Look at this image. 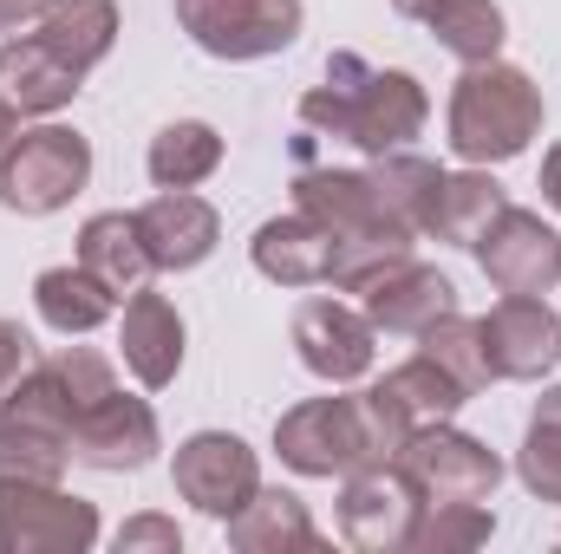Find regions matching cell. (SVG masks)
I'll return each instance as SVG.
<instances>
[{
	"label": "cell",
	"mask_w": 561,
	"mask_h": 554,
	"mask_svg": "<svg viewBox=\"0 0 561 554\" xmlns=\"http://www.w3.org/2000/svg\"><path fill=\"white\" fill-rule=\"evenodd\" d=\"M516 476L529 483V496L561 503V385H549L536 399V412H529V437H523Z\"/></svg>",
	"instance_id": "28"
},
{
	"label": "cell",
	"mask_w": 561,
	"mask_h": 554,
	"mask_svg": "<svg viewBox=\"0 0 561 554\" xmlns=\"http://www.w3.org/2000/svg\"><path fill=\"white\" fill-rule=\"evenodd\" d=\"M419 516H424V496L399 463H366V470H353L346 489H340V535L366 554L412 549Z\"/></svg>",
	"instance_id": "10"
},
{
	"label": "cell",
	"mask_w": 561,
	"mask_h": 554,
	"mask_svg": "<svg viewBox=\"0 0 561 554\" xmlns=\"http://www.w3.org/2000/svg\"><path fill=\"white\" fill-rule=\"evenodd\" d=\"M66 463H72V443L66 437L0 417V483H59Z\"/></svg>",
	"instance_id": "29"
},
{
	"label": "cell",
	"mask_w": 561,
	"mask_h": 554,
	"mask_svg": "<svg viewBox=\"0 0 561 554\" xmlns=\"http://www.w3.org/2000/svg\"><path fill=\"white\" fill-rule=\"evenodd\" d=\"M229 549L242 554H280V549H320V529L294 489H255L229 516Z\"/></svg>",
	"instance_id": "20"
},
{
	"label": "cell",
	"mask_w": 561,
	"mask_h": 554,
	"mask_svg": "<svg viewBox=\"0 0 561 554\" xmlns=\"http://www.w3.org/2000/svg\"><path fill=\"white\" fill-rule=\"evenodd\" d=\"M150 183L157 189H196L203 176H216V163H222V138H216V125H203V118H176V125H163L157 138H150Z\"/></svg>",
	"instance_id": "24"
},
{
	"label": "cell",
	"mask_w": 561,
	"mask_h": 554,
	"mask_svg": "<svg viewBox=\"0 0 561 554\" xmlns=\"http://www.w3.org/2000/svg\"><path fill=\"white\" fill-rule=\"evenodd\" d=\"M419 339H424V353H431V359H437V366H444L463 392H470V399L490 385V359H483V326H477V320L444 313L437 326H424Z\"/></svg>",
	"instance_id": "30"
},
{
	"label": "cell",
	"mask_w": 561,
	"mask_h": 554,
	"mask_svg": "<svg viewBox=\"0 0 561 554\" xmlns=\"http://www.w3.org/2000/svg\"><path fill=\"white\" fill-rule=\"evenodd\" d=\"M503 203H510V196H503L496 176H483V170H457V176L437 183V209H431V229H424V235L470 249V242L490 229V216H496Z\"/></svg>",
	"instance_id": "25"
},
{
	"label": "cell",
	"mask_w": 561,
	"mask_h": 554,
	"mask_svg": "<svg viewBox=\"0 0 561 554\" xmlns=\"http://www.w3.org/2000/svg\"><path fill=\"white\" fill-rule=\"evenodd\" d=\"M33 307H39V320H46L53 333L79 339V333H92V326L112 320L118 293L99 275H85V268H46V275L33 280Z\"/></svg>",
	"instance_id": "23"
},
{
	"label": "cell",
	"mask_w": 561,
	"mask_h": 554,
	"mask_svg": "<svg viewBox=\"0 0 561 554\" xmlns=\"http://www.w3.org/2000/svg\"><path fill=\"white\" fill-rule=\"evenodd\" d=\"M431 7H437V0H392V13H405V20H424Z\"/></svg>",
	"instance_id": "37"
},
{
	"label": "cell",
	"mask_w": 561,
	"mask_h": 554,
	"mask_svg": "<svg viewBox=\"0 0 561 554\" xmlns=\"http://www.w3.org/2000/svg\"><path fill=\"white\" fill-rule=\"evenodd\" d=\"M490 529H496V516L483 503H424L419 529H412V549H424V554L477 549V542H490Z\"/></svg>",
	"instance_id": "32"
},
{
	"label": "cell",
	"mask_w": 561,
	"mask_h": 554,
	"mask_svg": "<svg viewBox=\"0 0 561 554\" xmlns=\"http://www.w3.org/2000/svg\"><path fill=\"white\" fill-rule=\"evenodd\" d=\"M542 203H549V209H561V143L542 157Z\"/></svg>",
	"instance_id": "36"
},
{
	"label": "cell",
	"mask_w": 561,
	"mask_h": 554,
	"mask_svg": "<svg viewBox=\"0 0 561 554\" xmlns=\"http://www.w3.org/2000/svg\"><path fill=\"white\" fill-rule=\"evenodd\" d=\"M536 131H542V92L523 66L503 59L463 66L450 92V150L463 163H510L529 150Z\"/></svg>",
	"instance_id": "4"
},
{
	"label": "cell",
	"mask_w": 561,
	"mask_h": 554,
	"mask_svg": "<svg viewBox=\"0 0 561 554\" xmlns=\"http://www.w3.org/2000/svg\"><path fill=\"white\" fill-rule=\"evenodd\" d=\"M431 99L412 72H379L359 53H333L327 59V85H313L300 99V125L327 131V138L353 143L366 157H392L424 131Z\"/></svg>",
	"instance_id": "2"
},
{
	"label": "cell",
	"mask_w": 561,
	"mask_h": 554,
	"mask_svg": "<svg viewBox=\"0 0 561 554\" xmlns=\"http://www.w3.org/2000/svg\"><path fill=\"white\" fill-rule=\"evenodd\" d=\"M294 209H307L313 222H327L340 235V262H333V287L340 293H353L392 255H412V242H419V229L386 203L373 170H313V163H300Z\"/></svg>",
	"instance_id": "3"
},
{
	"label": "cell",
	"mask_w": 561,
	"mask_h": 554,
	"mask_svg": "<svg viewBox=\"0 0 561 554\" xmlns=\"http://www.w3.org/2000/svg\"><path fill=\"white\" fill-rule=\"evenodd\" d=\"M470 249H477V262H483V275H490L496 293H549L561 280V235L536 209L503 203Z\"/></svg>",
	"instance_id": "11"
},
{
	"label": "cell",
	"mask_w": 561,
	"mask_h": 554,
	"mask_svg": "<svg viewBox=\"0 0 561 554\" xmlns=\"http://www.w3.org/2000/svg\"><path fill=\"white\" fill-rule=\"evenodd\" d=\"M13 131H20V118H13V112H7V105H0V143L13 138Z\"/></svg>",
	"instance_id": "38"
},
{
	"label": "cell",
	"mask_w": 561,
	"mask_h": 554,
	"mask_svg": "<svg viewBox=\"0 0 561 554\" xmlns=\"http://www.w3.org/2000/svg\"><path fill=\"white\" fill-rule=\"evenodd\" d=\"M33 366V339H26V326H13V320H0V399L13 392V379Z\"/></svg>",
	"instance_id": "34"
},
{
	"label": "cell",
	"mask_w": 561,
	"mask_h": 554,
	"mask_svg": "<svg viewBox=\"0 0 561 554\" xmlns=\"http://www.w3.org/2000/svg\"><path fill=\"white\" fill-rule=\"evenodd\" d=\"M294 353L313 379L327 385H353L373 372V320L333 293H313L294 307Z\"/></svg>",
	"instance_id": "12"
},
{
	"label": "cell",
	"mask_w": 561,
	"mask_h": 554,
	"mask_svg": "<svg viewBox=\"0 0 561 554\" xmlns=\"http://www.w3.org/2000/svg\"><path fill=\"white\" fill-rule=\"evenodd\" d=\"M333 262H340V235L307 209L255 229V268L280 287H333Z\"/></svg>",
	"instance_id": "18"
},
{
	"label": "cell",
	"mask_w": 561,
	"mask_h": 554,
	"mask_svg": "<svg viewBox=\"0 0 561 554\" xmlns=\"http://www.w3.org/2000/svg\"><path fill=\"white\" fill-rule=\"evenodd\" d=\"M399 470L419 483L424 503H490L503 483V457L490 443L450 430V417L412 430V443L399 450Z\"/></svg>",
	"instance_id": "8"
},
{
	"label": "cell",
	"mask_w": 561,
	"mask_h": 554,
	"mask_svg": "<svg viewBox=\"0 0 561 554\" xmlns=\"http://www.w3.org/2000/svg\"><path fill=\"white\" fill-rule=\"evenodd\" d=\"M379 385L392 392V405L412 417L419 430H424V424H444V417H457V405L470 399V392H463V385H457V379H450V372H444L437 359H431V353L405 359V366H392V372H386Z\"/></svg>",
	"instance_id": "27"
},
{
	"label": "cell",
	"mask_w": 561,
	"mask_h": 554,
	"mask_svg": "<svg viewBox=\"0 0 561 554\" xmlns=\"http://www.w3.org/2000/svg\"><path fill=\"white\" fill-rule=\"evenodd\" d=\"M170 483H176V496H183L190 509L229 522V516L262 489V463H255V450H249L236 430H196V437L176 443Z\"/></svg>",
	"instance_id": "9"
},
{
	"label": "cell",
	"mask_w": 561,
	"mask_h": 554,
	"mask_svg": "<svg viewBox=\"0 0 561 554\" xmlns=\"http://www.w3.org/2000/svg\"><path fill=\"white\" fill-rule=\"evenodd\" d=\"M79 79H85V72H72L39 33L0 46V105H7L13 118H53V112H66L72 92H79Z\"/></svg>",
	"instance_id": "17"
},
{
	"label": "cell",
	"mask_w": 561,
	"mask_h": 554,
	"mask_svg": "<svg viewBox=\"0 0 561 554\" xmlns=\"http://www.w3.org/2000/svg\"><path fill=\"white\" fill-rule=\"evenodd\" d=\"M118 346H125V366H131V379H138L144 392H163V385L176 379V366H183V320H176V307H170L163 293L138 287V293L125 300V333H118Z\"/></svg>",
	"instance_id": "19"
},
{
	"label": "cell",
	"mask_w": 561,
	"mask_h": 554,
	"mask_svg": "<svg viewBox=\"0 0 561 554\" xmlns=\"http://www.w3.org/2000/svg\"><path fill=\"white\" fill-rule=\"evenodd\" d=\"M92 183V143L72 125H33L0 143V209L53 216Z\"/></svg>",
	"instance_id": "5"
},
{
	"label": "cell",
	"mask_w": 561,
	"mask_h": 554,
	"mask_svg": "<svg viewBox=\"0 0 561 554\" xmlns=\"http://www.w3.org/2000/svg\"><path fill=\"white\" fill-rule=\"evenodd\" d=\"M72 72H92L105 53H112V39H118V7L112 0H46V13H39V26H33Z\"/></svg>",
	"instance_id": "21"
},
{
	"label": "cell",
	"mask_w": 561,
	"mask_h": 554,
	"mask_svg": "<svg viewBox=\"0 0 561 554\" xmlns=\"http://www.w3.org/2000/svg\"><path fill=\"white\" fill-rule=\"evenodd\" d=\"M477 326H483L490 379L529 385V379H542L561 359V320L542 293H503V300L490 307V320H477Z\"/></svg>",
	"instance_id": "13"
},
{
	"label": "cell",
	"mask_w": 561,
	"mask_h": 554,
	"mask_svg": "<svg viewBox=\"0 0 561 554\" xmlns=\"http://www.w3.org/2000/svg\"><path fill=\"white\" fill-rule=\"evenodd\" d=\"M353 293H359V313L373 320V333H412L419 339L424 326H437L444 313H457V287L437 268L412 262V255H392L386 268H373Z\"/></svg>",
	"instance_id": "14"
},
{
	"label": "cell",
	"mask_w": 561,
	"mask_h": 554,
	"mask_svg": "<svg viewBox=\"0 0 561 554\" xmlns=\"http://www.w3.org/2000/svg\"><path fill=\"white\" fill-rule=\"evenodd\" d=\"M79 268L85 275H99L118 300L125 293H138L144 275H150V255H144V235H138V216H92L85 229H79Z\"/></svg>",
	"instance_id": "22"
},
{
	"label": "cell",
	"mask_w": 561,
	"mask_h": 554,
	"mask_svg": "<svg viewBox=\"0 0 561 554\" xmlns=\"http://www.w3.org/2000/svg\"><path fill=\"white\" fill-rule=\"evenodd\" d=\"M307 7L300 0H176V26L209 53V59H268L300 39Z\"/></svg>",
	"instance_id": "6"
},
{
	"label": "cell",
	"mask_w": 561,
	"mask_h": 554,
	"mask_svg": "<svg viewBox=\"0 0 561 554\" xmlns=\"http://www.w3.org/2000/svg\"><path fill=\"white\" fill-rule=\"evenodd\" d=\"M138 235L144 255L157 275H183V268H203L222 242V216L196 196V189H157L138 209Z\"/></svg>",
	"instance_id": "16"
},
{
	"label": "cell",
	"mask_w": 561,
	"mask_h": 554,
	"mask_svg": "<svg viewBox=\"0 0 561 554\" xmlns=\"http://www.w3.org/2000/svg\"><path fill=\"white\" fill-rule=\"evenodd\" d=\"M99 509L59 483H0V554H85Z\"/></svg>",
	"instance_id": "7"
},
{
	"label": "cell",
	"mask_w": 561,
	"mask_h": 554,
	"mask_svg": "<svg viewBox=\"0 0 561 554\" xmlns=\"http://www.w3.org/2000/svg\"><path fill=\"white\" fill-rule=\"evenodd\" d=\"M39 13H46V0H0V33H13V26H26Z\"/></svg>",
	"instance_id": "35"
},
{
	"label": "cell",
	"mask_w": 561,
	"mask_h": 554,
	"mask_svg": "<svg viewBox=\"0 0 561 554\" xmlns=\"http://www.w3.org/2000/svg\"><path fill=\"white\" fill-rule=\"evenodd\" d=\"M424 26H431V33H437V46H444L450 59H463V66L496 59V53H503V39H510V26H503V7H496V0H437V7L424 13Z\"/></svg>",
	"instance_id": "26"
},
{
	"label": "cell",
	"mask_w": 561,
	"mask_h": 554,
	"mask_svg": "<svg viewBox=\"0 0 561 554\" xmlns=\"http://www.w3.org/2000/svg\"><path fill=\"white\" fill-rule=\"evenodd\" d=\"M138 549H163V554H183V529L163 522V516H138L118 529V554H138Z\"/></svg>",
	"instance_id": "33"
},
{
	"label": "cell",
	"mask_w": 561,
	"mask_h": 554,
	"mask_svg": "<svg viewBox=\"0 0 561 554\" xmlns=\"http://www.w3.org/2000/svg\"><path fill=\"white\" fill-rule=\"evenodd\" d=\"M379 189H386V203L412 222V229H431V209H437V183H444V170L437 163H424V157H405V150H392V157H379Z\"/></svg>",
	"instance_id": "31"
},
{
	"label": "cell",
	"mask_w": 561,
	"mask_h": 554,
	"mask_svg": "<svg viewBox=\"0 0 561 554\" xmlns=\"http://www.w3.org/2000/svg\"><path fill=\"white\" fill-rule=\"evenodd\" d=\"M157 450H163L157 412H150L144 399H125V392L92 399V405L79 412V424H72V457H79L85 470L125 476V470H144Z\"/></svg>",
	"instance_id": "15"
},
{
	"label": "cell",
	"mask_w": 561,
	"mask_h": 554,
	"mask_svg": "<svg viewBox=\"0 0 561 554\" xmlns=\"http://www.w3.org/2000/svg\"><path fill=\"white\" fill-rule=\"evenodd\" d=\"M412 417L392 405L386 385L353 399H307L275 424V450L294 476H353L366 463H399L412 443Z\"/></svg>",
	"instance_id": "1"
}]
</instances>
